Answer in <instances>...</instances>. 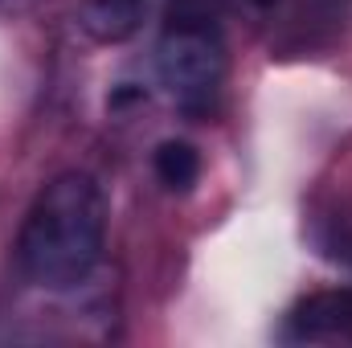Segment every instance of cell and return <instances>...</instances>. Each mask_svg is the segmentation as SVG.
I'll use <instances>...</instances> for the list:
<instances>
[{
  "label": "cell",
  "instance_id": "1",
  "mask_svg": "<svg viewBox=\"0 0 352 348\" xmlns=\"http://www.w3.org/2000/svg\"><path fill=\"white\" fill-rule=\"evenodd\" d=\"M107 250V197L87 173L54 176L25 213L16 262L45 291L87 283Z\"/></svg>",
  "mask_w": 352,
  "mask_h": 348
},
{
  "label": "cell",
  "instance_id": "2",
  "mask_svg": "<svg viewBox=\"0 0 352 348\" xmlns=\"http://www.w3.org/2000/svg\"><path fill=\"white\" fill-rule=\"evenodd\" d=\"M156 78L184 115L213 111L226 83V41L209 0H173L156 41Z\"/></svg>",
  "mask_w": 352,
  "mask_h": 348
},
{
  "label": "cell",
  "instance_id": "3",
  "mask_svg": "<svg viewBox=\"0 0 352 348\" xmlns=\"http://www.w3.org/2000/svg\"><path fill=\"white\" fill-rule=\"evenodd\" d=\"M291 340H352V287L316 291L287 316Z\"/></svg>",
  "mask_w": 352,
  "mask_h": 348
},
{
  "label": "cell",
  "instance_id": "4",
  "mask_svg": "<svg viewBox=\"0 0 352 348\" xmlns=\"http://www.w3.org/2000/svg\"><path fill=\"white\" fill-rule=\"evenodd\" d=\"M144 12H148V0H82L78 29L98 45H119L140 33Z\"/></svg>",
  "mask_w": 352,
  "mask_h": 348
},
{
  "label": "cell",
  "instance_id": "5",
  "mask_svg": "<svg viewBox=\"0 0 352 348\" xmlns=\"http://www.w3.org/2000/svg\"><path fill=\"white\" fill-rule=\"evenodd\" d=\"M152 168H156V176H160L164 188L188 193V188L197 184V176H201V152H197L188 140H164V144L156 148V156H152Z\"/></svg>",
  "mask_w": 352,
  "mask_h": 348
},
{
  "label": "cell",
  "instance_id": "6",
  "mask_svg": "<svg viewBox=\"0 0 352 348\" xmlns=\"http://www.w3.org/2000/svg\"><path fill=\"white\" fill-rule=\"evenodd\" d=\"M328 246H332V254H336V259L352 262V213H349V217H336V238H332Z\"/></svg>",
  "mask_w": 352,
  "mask_h": 348
},
{
  "label": "cell",
  "instance_id": "7",
  "mask_svg": "<svg viewBox=\"0 0 352 348\" xmlns=\"http://www.w3.org/2000/svg\"><path fill=\"white\" fill-rule=\"evenodd\" d=\"M254 4H274V0H254Z\"/></svg>",
  "mask_w": 352,
  "mask_h": 348
}]
</instances>
